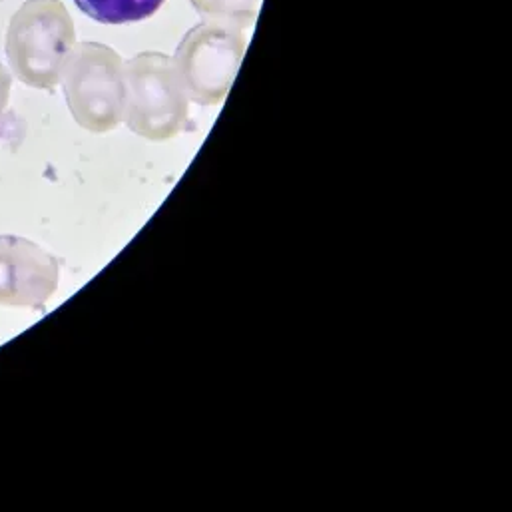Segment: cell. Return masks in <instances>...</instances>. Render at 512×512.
<instances>
[{"label":"cell","instance_id":"obj_1","mask_svg":"<svg viewBox=\"0 0 512 512\" xmlns=\"http://www.w3.org/2000/svg\"><path fill=\"white\" fill-rule=\"evenodd\" d=\"M74 46V22L60 0H26L10 18L8 64L14 76L30 88H56Z\"/></svg>","mask_w":512,"mask_h":512},{"label":"cell","instance_id":"obj_2","mask_svg":"<svg viewBox=\"0 0 512 512\" xmlns=\"http://www.w3.org/2000/svg\"><path fill=\"white\" fill-rule=\"evenodd\" d=\"M126 126L150 140L166 142L188 122L190 100L176 72L174 58L162 52H142L124 64Z\"/></svg>","mask_w":512,"mask_h":512},{"label":"cell","instance_id":"obj_3","mask_svg":"<svg viewBox=\"0 0 512 512\" xmlns=\"http://www.w3.org/2000/svg\"><path fill=\"white\" fill-rule=\"evenodd\" d=\"M60 82L70 114L84 130L106 134L124 120V62L110 46L100 42L74 46Z\"/></svg>","mask_w":512,"mask_h":512},{"label":"cell","instance_id":"obj_4","mask_svg":"<svg viewBox=\"0 0 512 512\" xmlns=\"http://www.w3.org/2000/svg\"><path fill=\"white\" fill-rule=\"evenodd\" d=\"M246 46L242 28L212 20L194 26L174 58L188 100L200 106L224 102L240 72Z\"/></svg>","mask_w":512,"mask_h":512},{"label":"cell","instance_id":"obj_5","mask_svg":"<svg viewBox=\"0 0 512 512\" xmlns=\"http://www.w3.org/2000/svg\"><path fill=\"white\" fill-rule=\"evenodd\" d=\"M58 261L16 236H0V305L42 307L56 293Z\"/></svg>","mask_w":512,"mask_h":512},{"label":"cell","instance_id":"obj_6","mask_svg":"<svg viewBox=\"0 0 512 512\" xmlns=\"http://www.w3.org/2000/svg\"><path fill=\"white\" fill-rule=\"evenodd\" d=\"M76 6L96 22L128 24L154 16L166 0H74Z\"/></svg>","mask_w":512,"mask_h":512},{"label":"cell","instance_id":"obj_7","mask_svg":"<svg viewBox=\"0 0 512 512\" xmlns=\"http://www.w3.org/2000/svg\"><path fill=\"white\" fill-rule=\"evenodd\" d=\"M198 14L212 22H224L236 28H250L256 24L261 0H190Z\"/></svg>","mask_w":512,"mask_h":512},{"label":"cell","instance_id":"obj_8","mask_svg":"<svg viewBox=\"0 0 512 512\" xmlns=\"http://www.w3.org/2000/svg\"><path fill=\"white\" fill-rule=\"evenodd\" d=\"M10 88H12V76L6 70V66L0 64V120L4 118L8 110V100H10Z\"/></svg>","mask_w":512,"mask_h":512}]
</instances>
